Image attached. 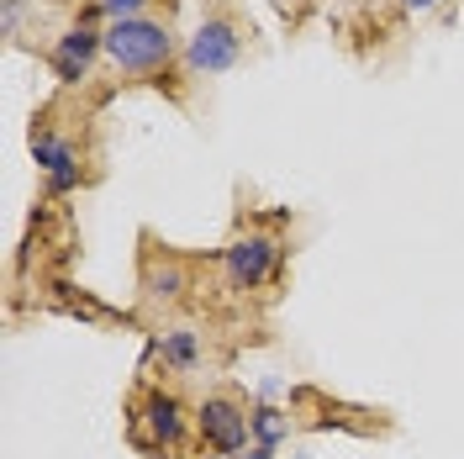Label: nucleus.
I'll return each instance as SVG.
<instances>
[{
  "mask_svg": "<svg viewBox=\"0 0 464 459\" xmlns=\"http://www.w3.org/2000/svg\"><path fill=\"white\" fill-rule=\"evenodd\" d=\"M185 438V406L174 402L164 386H148L143 402L132 406V444L148 454H164Z\"/></svg>",
  "mask_w": 464,
  "mask_h": 459,
  "instance_id": "f03ea898",
  "label": "nucleus"
},
{
  "mask_svg": "<svg viewBox=\"0 0 464 459\" xmlns=\"http://www.w3.org/2000/svg\"><path fill=\"white\" fill-rule=\"evenodd\" d=\"M201 459H227V454H201Z\"/></svg>",
  "mask_w": 464,
  "mask_h": 459,
  "instance_id": "2eb2a0df",
  "label": "nucleus"
},
{
  "mask_svg": "<svg viewBox=\"0 0 464 459\" xmlns=\"http://www.w3.org/2000/svg\"><path fill=\"white\" fill-rule=\"evenodd\" d=\"M16 22H22V0H5V32H16Z\"/></svg>",
  "mask_w": 464,
  "mask_h": 459,
  "instance_id": "f8f14e48",
  "label": "nucleus"
},
{
  "mask_svg": "<svg viewBox=\"0 0 464 459\" xmlns=\"http://www.w3.org/2000/svg\"><path fill=\"white\" fill-rule=\"evenodd\" d=\"M237 58H243V32H237V22H227V16L201 22V32L185 43L190 74H227Z\"/></svg>",
  "mask_w": 464,
  "mask_h": 459,
  "instance_id": "20e7f679",
  "label": "nucleus"
},
{
  "mask_svg": "<svg viewBox=\"0 0 464 459\" xmlns=\"http://www.w3.org/2000/svg\"><path fill=\"white\" fill-rule=\"evenodd\" d=\"M237 459H275V449H269V444H248Z\"/></svg>",
  "mask_w": 464,
  "mask_h": 459,
  "instance_id": "ddd939ff",
  "label": "nucleus"
},
{
  "mask_svg": "<svg viewBox=\"0 0 464 459\" xmlns=\"http://www.w3.org/2000/svg\"><path fill=\"white\" fill-rule=\"evenodd\" d=\"M227 286L232 290H259L269 275H275V264H280V243L269 238V232H243V238H232L227 243Z\"/></svg>",
  "mask_w": 464,
  "mask_h": 459,
  "instance_id": "39448f33",
  "label": "nucleus"
},
{
  "mask_svg": "<svg viewBox=\"0 0 464 459\" xmlns=\"http://www.w3.org/2000/svg\"><path fill=\"white\" fill-rule=\"evenodd\" d=\"M143 290L153 301H174L185 290V269L179 264H164V259H148L143 264Z\"/></svg>",
  "mask_w": 464,
  "mask_h": 459,
  "instance_id": "9d476101",
  "label": "nucleus"
},
{
  "mask_svg": "<svg viewBox=\"0 0 464 459\" xmlns=\"http://www.w3.org/2000/svg\"><path fill=\"white\" fill-rule=\"evenodd\" d=\"M32 159L48 174V196H69L80 185V159H74V148L63 143L58 132H32Z\"/></svg>",
  "mask_w": 464,
  "mask_h": 459,
  "instance_id": "0eeeda50",
  "label": "nucleus"
},
{
  "mask_svg": "<svg viewBox=\"0 0 464 459\" xmlns=\"http://www.w3.org/2000/svg\"><path fill=\"white\" fill-rule=\"evenodd\" d=\"M159 354H164L169 370H196V359H201V338H196L190 327H169V333L159 338Z\"/></svg>",
  "mask_w": 464,
  "mask_h": 459,
  "instance_id": "6e6552de",
  "label": "nucleus"
},
{
  "mask_svg": "<svg viewBox=\"0 0 464 459\" xmlns=\"http://www.w3.org/2000/svg\"><path fill=\"white\" fill-rule=\"evenodd\" d=\"M248 433H254V444L275 449L280 438H290V417L275 402H259V406H248Z\"/></svg>",
  "mask_w": 464,
  "mask_h": 459,
  "instance_id": "1a4fd4ad",
  "label": "nucleus"
},
{
  "mask_svg": "<svg viewBox=\"0 0 464 459\" xmlns=\"http://www.w3.org/2000/svg\"><path fill=\"white\" fill-rule=\"evenodd\" d=\"M196 428H201V444L206 449H217V454L237 459L248 449V406L237 402V396H206L201 412H196Z\"/></svg>",
  "mask_w": 464,
  "mask_h": 459,
  "instance_id": "7ed1b4c3",
  "label": "nucleus"
},
{
  "mask_svg": "<svg viewBox=\"0 0 464 459\" xmlns=\"http://www.w3.org/2000/svg\"><path fill=\"white\" fill-rule=\"evenodd\" d=\"M106 58H111L121 74H159L174 58L169 22H153V16L111 22V27H106Z\"/></svg>",
  "mask_w": 464,
  "mask_h": 459,
  "instance_id": "f257e3e1",
  "label": "nucleus"
},
{
  "mask_svg": "<svg viewBox=\"0 0 464 459\" xmlns=\"http://www.w3.org/2000/svg\"><path fill=\"white\" fill-rule=\"evenodd\" d=\"M95 54H106V32H95L80 22V27H69L53 43V74L63 85H80L90 74V63H95Z\"/></svg>",
  "mask_w": 464,
  "mask_h": 459,
  "instance_id": "423d86ee",
  "label": "nucleus"
},
{
  "mask_svg": "<svg viewBox=\"0 0 464 459\" xmlns=\"http://www.w3.org/2000/svg\"><path fill=\"white\" fill-rule=\"evenodd\" d=\"M101 5V16H111V22H132V16H143L153 0H95Z\"/></svg>",
  "mask_w": 464,
  "mask_h": 459,
  "instance_id": "9b49d317",
  "label": "nucleus"
},
{
  "mask_svg": "<svg viewBox=\"0 0 464 459\" xmlns=\"http://www.w3.org/2000/svg\"><path fill=\"white\" fill-rule=\"evenodd\" d=\"M438 0H401V11H411V16H422V11H433Z\"/></svg>",
  "mask_w": 464,
  "mask_h": 459,
  "instance_id": "4468645a",
  "label": "nucleus"
}]
</instances>
